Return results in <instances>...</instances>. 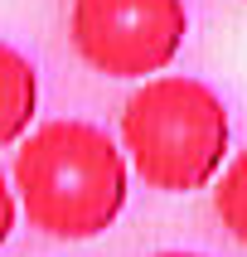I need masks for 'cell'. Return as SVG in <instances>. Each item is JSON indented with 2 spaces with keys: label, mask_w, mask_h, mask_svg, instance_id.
<instances>
[{
  "label": "cell",
  "mask_w": 247,
  "mask_h": 257,
  "mask_svg": "<svg viewBox=\"0 0 247 257\" xmlns=\"http://www.w3.org/2000/svg\"><path fill=\"white\" fill-rule=\"evenodd\" d=\"M10 180L29 228L58 243H87L121 218L131 194V160L102 126L58 116L15 146Z\"/></svg>",
  "instance_id": "obj_1"
},
{
  "label": "cell",
  "mask_w": 247,
  "mask_h": 257,
  "mask_svg": "<svg viewBox=\"0 0 247 257\" xmlns=\"http://www.w3.org/2000/svg\"><path fill=\"white\" fill-rule=\"evenodd\" d=\"M116 136L131 160V175H141L145 189L160 194L208 189L232 160V121L223 97L184 73L145 78L121 102Z\"/></svg>",
  "instance_id": "obj_2"
},
{
  "label": "cell",
  "mask_w": 247,
  "mask_h": 257,
  "mask_svg": "<svg viewBox=\"0 0 247 257\" xmlns=\"http://www.w3.org/2000/svg\"><path fill=\"white\" fill-rule=\"evenodd\" d=\"M189 34L184 0H73L68 39L92 73L145 83L170 68Z\"/></svg>",
  "instance_id": "obj_3"
},
{
  "label": "cell",
  "mask_w": 247,
  "mask_h": 257,
  "mask_svg": "<svg viewBox=\"0 0 247 257\" xmlns=\"http://www.w3.org/2000/svg\"><path fill=\"white\" fill-rule=\"evenodd\" d=\"M34 116H39V68L15 44L0 39V151L25 141Z\"/></svg>",
  "instance_id": "obj_4"
},
{
  "label": "cell",
  "mask_w": 247,
  "mask_h": 257,
  "mask_svg": "<svg viewBox=\"0 0 247 257\" xmlns=\"http://www.w3.org/2000/svg\"><path fill=\"white\" fill-rule=\"evenodd\" d=\"M213 214H218V223L228 228L232 243L247 247V146L232 151V160L213 180Z\"/></svg>",
  "instance_id": "obj_5"
},
{
  "label": "cell",
  "mask_w": 247,
  "mask_h": 257,
  "mask_svg": "<svg viewBox=\"0 0 247 257\" xmlns=\"http://www.w3.org/2000/svg\"><path fill=\"white\" fill-rule=\"evenodd\" d=\"M15 223H20V194H15V180L0 175V247L10 243Z\"/></svg>",
  "instance_id": "obj_6"
},
{
  "label": "cell",
  "mask_w": 247,
  "mask_h": 257,
  "mask_svg": "<svg viewBox=\"0 0 247 257\" xmlns=\"http://www.w3.org/2000/svg\"><path fill=\"white\" fill-rule=\"evenodd\" d=\"M155 257H203V252H155Z\"/></svg>",
  "instance_id": "obj_7"
}]
</instances>
